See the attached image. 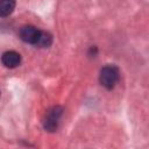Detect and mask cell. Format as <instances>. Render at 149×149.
<instances>
[{"instance_id":"cell-2","label":"cell","mask_w":149,"mask_h":149,"mask_svg":"<svg viewBox=\"0 0 149 149\" xmlns=\"http://www.w3.org/2000/svg\"><path fill=\"white\" fill-rule=\"evenodd\" d=\"M63 114V108L61 106H54L50 108L44 119V128L48 132H55L58 127L59 119Z\"/></svg>"},{"instance_id":"cell-4","label":"cell","mask_w":149,"mask_h":149,"mask_svg":"<svg viewBox=\"0 0 149 149\" xmlns=\"http://www.w3.org/2000/svg\"><path fill=\"white\" fill-rule=\"evenodd\" d=\"M1 62L6 68H9V69L16 68L21 63V55L14 50L6 51L1 57Z\"/></svg>"},{"instance_id":"cell-3","label":"cell","mask_w":149,"mask_h":149,"mask_svg":"<svg viewBox=\"0 0 149 149\" xmlns=\"http://www.w3.org/2000/svg\"><path fill=\"white\" fill-rule=\"evenodd\" d=\"M41 35V30H38L37 28L33 27V26H24L21 28L19 36L20 38L26 42V43H30V44H36L38 38Z\"/></svg>"},{"instance_id":"cell-1","label":"cell","mask_w":149,"mask_h":149,"mask_svg":"<svg viewBox=\"0 0 149 149\" xmlns=\"http://www.w3.org/2000/svg\"><path fill=\"white\" fill-rule=\"evenodd\" d=\"M119 80V69L115 65H106L101 69L99 74V81L100 84L107 88H113Z\"/></svg>"},{"instance_id":"cell-6","label":"cell","mask_w":149,"mask_h":149,"mask_svg":"<svg viewBox=\"0 0 149 149\" xmlns=\"http://www.w3.org/2000/svg\"><path fill=\"white\" fill-rule=\"evenodd\" d=\"M51 43H52V36L47 31H41V35H40V38L36 43V45H40L42 48H48V47H50Z\"/></svg>"},{"instance_id":"cell-5","label":"cell","mask_w":149,"mask_h":149,"mask_svg":"<svg viewBox=\"0 0 149 149\" xmlns=\"http://www.w3.org/2000/svg\"><path fill=\"white\" fill-rule=\"evenodd\" d=\"M15 8V0H0V16L5 17L13 13Z\"/></svg>"}]
</instances>
